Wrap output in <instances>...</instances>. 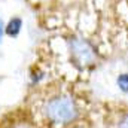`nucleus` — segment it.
<instances>
[{"label": "nucleus", "mask_w": 128, "mask_h": 128, "mask_svg": "<svg viewBox=\"0 0 128 128\" xmlns=\"http://www.w3.org/2000/svg\"><path fill=\"white\" fill-rule=\"evenodd\" d=\"M116 128H128V113L121 118V121L118 122V127Z\"/></svg>", "instance_id": "5"}, {"label": "nucleus", "mask_w": 128, "mask_h": 128, "mask_svg": "<svg viewBox=\"0 0 128 128\" xmlns=\"http://www.w3.org/2000/svg\"><path fill=\"white\" fill-rule=\"evenodd\" d=\"M21 28H22V20L18 18V16H15V18H12L8 22V26H6V34L10 36V37H16L20 34V32H21Z\"/></svg>", "instance_id": "3"}, {"label": "nucleus", "mask_w": 128, "mask_h": 128, "mask_svg": "<svg viewBox=\"0 0 128 128\" xmlns=\"http://www.w3.org/2000/svg\"><path fill=\"white\" fill-rule=\"evenodd\" d=\"M67 48L70 54V61L79 70L91 68L98 61L96 46L80 36H72L67 40Z\"/></svg>", "instance_id": "1"}, {"label": "nucleus", "mask_w": 128, "mask_h": 128, "mask_svg": "<svg viewBox=\"0 0 128 128\" xmlns=\"http://www.w3.org/2000/svg\"><path fill=\"white\" fill-rule=\"evenodd\" d=\"M6 32V27H4V24H3V21L0 20V43H2V40H3V34Z\"/></svg>", "instance_id": "6"}, {"label": "nucleus", "mask_w": 128, "mask_h": 128, "mask_svg": "<svg viewBox=\"0 0 128 128\" xmlns=\"http://www.w3.org/2000/svg\"><path fill=\"white\" fill-rule=\"evenodd\" d=\"M116 82H118V86H119V90H121V91L128 92V74H127V73L119 74Z\"/></svg>", "instance_id": "4"}, {"label": "nucleus", "mask_w": 128, "mask_h": 128, "mask_svg": "<svg viewBox=\"0 0 128 128\" xmlns=\"http://www.w3.org/2000/svg\"><path fill=\"white\" fill-rule=\"evenodd\" d=\"M43 112L45 116L54 124H70L79 115L74 100L68 96H58L51 98L45 104Z\"/></svg>", "instance_id": "2"}]
</instances>
